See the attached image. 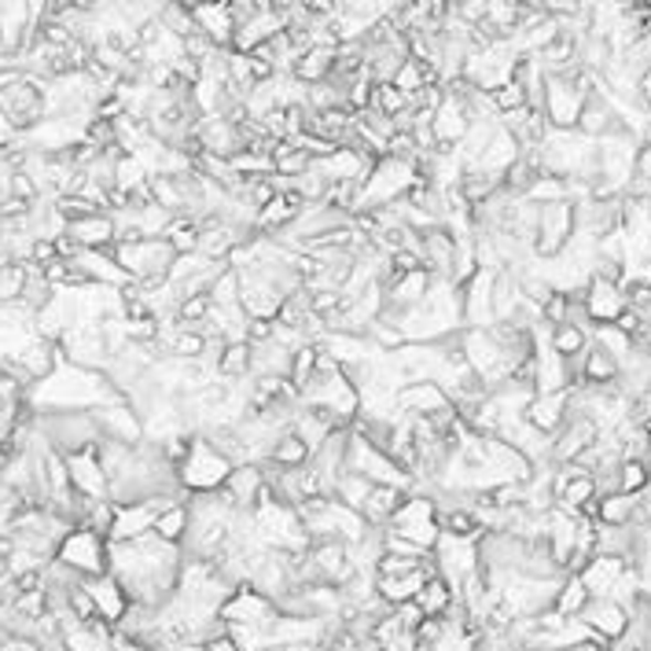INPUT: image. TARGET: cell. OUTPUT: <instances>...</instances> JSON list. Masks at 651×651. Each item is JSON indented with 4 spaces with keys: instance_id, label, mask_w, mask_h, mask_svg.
<instances>
[{
    "instance_id": "cell-1",
    "label": "cell",
    "mask_w": 651,
    "mask_h": 651,
    "mask_svg": "<svg viewBox=\"0 0 651 651\" xmlns=\"http://www.w3.org/2000/svg\"><path fill=\"white\" fill-rule=\"evenodd\" d=\"M232 468H236V463H232L225 452H217L203 435H195L192 452H188V460L177 468V479H181V490H188V497L217 493L221 485L228 482Z\"/></svg>"
},
{
    "instance_id": "cell-2",
    "label": "cell",
    "mask_w": 651,
    "mask_h": 651,
    "mask_svg": "<svg viewBox=\"0 0 651 651\" xmlns=\"http://www.w3.org/2000/svg\"><path fill=\"white\" fill-rule=\"evenodd\" d=\"M574 236H578V206H574V199H563V203L537 206L534 254H537L541 262L559 258V254L574 243Z\"/></svg>"
},
{
    "instance_id": "cell-3",
    "label": "cell",
    "mask_w": 651,
    "mask_h": 651,
    "mask_svg": "<svg viewBox=\"0 0 651 651\" xmlns=\"http://www.w3.org/2000/svg\"><path fill=\"white\" fill-rule=\"evenodd\" d=\"M55 563H63L66 570H74L85 581L104 578V574H110V541L77 526L63 537L60 552H55Z\"/></svg>"
},
{
    "instance_id": "cell-4",
    "label": "cell",
    "mask_w": 651,
    "mask_h": 651,
    "mask_svg": "<svg viewBox=\"0 0 651 651\" xmlns=\"http://www.w3.org/2000/svg\"><path fill=\"white\" fill-rule=\"evenodd\" d=\"M585 96L578 93V85L570 82V74H545V99H541V110H545L552 129H578Z\"/></svg>"
},
{
    "instance_id": "cell-5",
    "label": "cell",
    "mask_w": 651,
    "mask_h": 651,
    "mask_svg": "<svg viewBox=\"0 0 651 651\" xmlns=\"http://www.w3.org/2000/svg\"><path fill=\"white\" fill-rule=\"evenodd\" d=\"M71 463V490L77 497H93V501H110V479L104 471V463H99V452L96 446L85 449V452H74V457H66Z\"/></svg>"
},
{
    "instance_id": "cell-6",
    "label": "cell",
    "mask_w": 651,
    "mask_h": 651,
    "mask_svg": "<svg viewBox=\"0 0 651 651\" xmlns=\"http://www.w3.org/2000/svg\"><path fill=\"white\" fill-rule=\"evenodd\" d=\"M567 416H570V391H563V394H534L526 402V408H523V419L545 438H556L563 430V424H567Z\"/></svg>"
},
{
    "instance_id": "cell-7",
    "label": "cell",
    "mask_w": 651,
    "mask_h": 651,
    "mask_svg": "<svg viewBox=\"0 0 651 651\" xmlns=\"http://www.w3.org/2000/svg\"><path fill=\"white\" fill-rule=\"evenodd\" d=\"M581 622L596 640L618 644V640H626V633H629V607H622L618 600H593L589 607H585Z\"/></svg>"
},
{
    "instance_id": "cell-8",
    "label": "cell",
    "mask_w": 651,
    "mask_h": 651,
    "mask_svg": "<svg viewBox=\"0 0 651 651\" xmlns=\"http://www.w3.org/2000/svg\"><path fill=\"white\" fill-rule=\"evenodd\" d=\"M66 236H71L82 250H115L118 243V221L115 214H88L77 221H66Z\"/></svg>"
},
{
    "instance_id": "cell-9",
    "label": "cell",
    "mask_w": 651,
    "mask_h": 651,
    "mask_svg": "<svg viewBox=\"0 0 651 651\" xmlns=\"http://www.w3.org/2000/svg\"><path fill=\"white\" fill-rule=\"evenodd\" d=\"M184 8L192 11L195 30L217 44V49H232L236 41V22H232L228 4H195V0H184Z\"/></svg>"
},
{
    "instance_id": "cell-10",
    "label": "cell",
    "mask_w": 651,
    "mask_h": 651,
    "mask_svg": "<svg viewBox=\"0 0 651 651\" xmlns=\"http://www.w3.org/2000/svg\"><path fill=\"white\" fill-rule=\"evenodd\" d=\"M626 570H633L626 559H615V556H593L585 563V570L578 578L585 581V589H589L593 600H611V593L618 589V581L626 578Z\"/></svg>"
},
{
    "instance_id": "cell-11",
    "label": "cell",
    "mask_w": 651,
    "mask_h": 651,
    "mask_svg": "<svg viewBox=\"0 0 651 651\" xmlns=\"http://www.w3.org/2000/svg\"><path fill=\"white\" fill-rule=\"evenodd\" d=\"M585 309H589V320L596 328L615 324V320L626 313L622 287L607 284V280H589V287H585Z\"/></svg>"
},
{
    "instance_id": "cell-12",
    "label": "cell",
    "mask_w": 651,
    "mask_h": 651,
    "mask_svg": "<svg viewBox=\"0 0 651 651\" xmlns=\"http://www.w3.org/2000/svg\"><path fill=\"white\" fill-rule=\"evenodd\" d=\"M88 585V593H93V600H96V615L104 618L107 626H121L126 622V615H129V596L126 589L110 578V574H104V578H93V581H85Z\"/></svg>"
},
{
    "instance_id": "cell-13",
    "label": "cell",
    "mask_w": 651,
    "mask_h": 651,
    "mask_svg": "<svg viewBox=\"0 0 651 651\" xmlns=\"http://www.w3.org/2000/svg\"><path fill=\"white\" fill-rule=\"evenodd\" d=\"M519 154H523L519 140L504 126H497L493 140L485 143V151H482V159H479V166H474V170H482V173L497 177V181H504V173L519 162Z\"/></svg>"
},
{
    "instance_id": "cell-14",
    "label": "cell",
    "mask_w": 651,
    "mask_h": 651,
    "mask_svg": "<svg viewBox=\"0 0 651 651\" xmlns=\"http://www.w3.org/2000/svg\"><path fill=\"white\" fill-rule=\"evenodd\" d=\"M405 490H397V485H372L369 501L361 508V519L369 530H386L391 526V519L397 515V508L405 504Z\"/></svg>"
},
{
    "instance_id": "cell-15",
    "label": "cell",
    "mask_w": 651,
    "mask_h": 651,
    "mask_svg": "<svg viewBox=\"0 0 651 651\" xmlns=\"http://www.w3.org/2000/svg\"><path fill=\"white\" fill-rule=\"evenodd\" d=\"M331 71H335V49H306L302 55H298L291 77L298 85L317 88V85L331 82Z\"/></svg>"
},
{
    "instance_id": "cell-16",
    "label": "cell",
    "mask_w": 651,
    "mask_h": 651,
    "mask_svg": "<svg viewBox=\"0 0 651 651\" xmlns=\"http://www.w3.org/2000/svg\"><path fill=\"white\" fill-rule=\"evenodd\" d=\"M435 570H413V574H402V578H375V596H380L383 604L391 607H402V604H413L419 589L427 585V578Z\"/></svg>"
},
{
    "instance_id": "cell-17",
    "label": "cell",
    "mask_w": 651,
    "mask_h": 651,
    "mask_svg": "<svg viewBox=\"0 0 651 651\" xmlns=\"http://www.w3.org/2000/svg\"><path fill=\"white\" fill-rule=\"evenodd\" d=\"M313 460V449H309V441L302 435H295V430H287V435H280L273 441L269 449V468H280V471H298L306 468V463Z\"/></svg>"
},
{
    "instance_id": "cell-18",
    "label": "cell",
    "mask_w": 651,
    "mask_h": 651,
    "mask_svg": "<svg viewBox=\"0 0 651 651\" xmlns=\"http://www.w3.org/2000/svg\"><path fill=\"white\" fill-rule=\"evenodd\" d=\"M452 604H457V589L441 574H430L427 585L416 596V607L424 611V618H446L452 611Z\"/></svg>"
},
{
    "instance_id": "cell-19",
    "label": "cell",
    "mask_w": 651,
    "mask_h": 651,
    "mask_svg": "<svg viewBox=\"0 0 651 651\" xmlns=\"http://www.w3.org/2000/svg\"><path fill=\"white\" fill-rule=\"evenodd\" d=\"M545 339H548V350L556 353V357L567 361V364L581 361V353L589 350V342H593L589 331H581V328H574V324L548 328V331H545Z\"/></svg>"
},
{
    "instance_id": "cell-20",
    "label": "cell",
    "mask_w": 651,
    "mask_h": 651,
    "mask_svg": "<svg viewBox=\"0 0 651 651\" xmlns=\"http://www.w3.org/2000/svg\"><path fill=\"white\" fill-rule=\"evenodd\" d=\"M589 604H593V596H589V589H585V581L578 578V574H567L563 585H559V593H556L552 611H556L559 618H567V622H578Z\"/></svg>"
},
{
    "instance_id": "cell-21",
    "label": "cell",
    "mask_w": 651,
    "mask_h": 651,
    "mask_svg": "<svg viewBox=\"0 0 651 651\" xmlns=\"http://www.w3.org/2000/svg\"><path fill=\"white\" fill-rule=\"evenodd\" d=\"M633 512H637V497H626V493H607L596 501V523L607 530L633 526Z\"/></svg>"
},
{
    "instance_id": "cell-22",
    "label": "cell",
    "mask_w": 651,
    "mask_h": 651,
    "mask_svg": "<svg viewBox=\"0 0 651 651\" xmlns=\"http://www.w3.org/2000/svg\"><path fill=\"white\" fill-rule=\"evenodd\" d=\"M250 369H254V350L250 342H232V346H221V357H217V375L221 380H250Z\"/></svg>"
},
{
    "instance_id": "cell-23",
    "label": "cell",
    "mask_w": 651,
    "mask_h": 651,
    "mask_svg": "<svg viewBox=\"0 0 651 651\" xmlns=\"http://www.w3.org/2000/svg\"><path fill=\"white\" fill-rule=\"evenodd\" d=\"M188 526H192V512H188V501H177L173 508H166V512L154 519V534H159L162 541H170V545H184Z\"/></svg>"
},
{
    "instance_id": "cell-24",
    "label": "cell",
    "mask_w": 651,
    "mask_h": 651,
    "mask_svg": "<svg viewBox=\"0 0 651 651\" xmlns=\"http://www.w3.org/2000/svg\"><path fill=\"white\" fill-rule=\"evenodd\" d=\"M648 490H651L648 460H622V463H618V493L644 497Z\"/></svg>"
},
{
    "instance_id": "cell-25",
    "label": "cell",
    "mask_w": 651,
    "mask_h": 651,
    "mask_svg": "<svg viewBox=\"0 0 651 651\" xmlns=\"http://www.w3.org/2000/svg\"><path fill=\"white\" fill-rule=\"evenodd\" d=\"M210 309H214V302H210V295H188L184 302H181V309H177V324L199 331V328L206 324Z\"/></svg>"
},
{
    "instance_id": "cell-26",
    "label": "cell",
    "mask_w": 651,
    "mask_h": 651,
    "mask_svg": "<svg viewBox=\"0 0 651 651\" xmlns=\"http://www.w3.org/2000/svg\"><path fill=\"white\" fill-rule=\"evenodd\" d=\"M622 295H626V306L637 309V313L651 324V280H644V276H629V280L622 284Z\"/></svg>"
},
{
    "instance_id": "cell-27",
    "label": "cell",
    "mask_w": 651,
    "mask_h": 651,
    "mask_svg": "<svg viewBox=\"0 0 651 651\" xmlns=\"http://www.w3.org/2000/svg\"><path fill=\"white\" fill-rule=\"evenodd\" d=\"M633 184L651 188V140H640L637 166H633Z\"/></svg>"
},
{
    "instance_id": "cell-28",
    "label": "cell",
    "mask_w": 651,
    "mask_h": 651,
    "mask_svg": "<svg viewBox=\"0 0 651 651\" xmlns=\"http://www.w3.org/2000/svg\"><path fill=\"white\" fill-rule=\"evenodd\" d=\"M206 648H210V651H239L236 637H232L228 629H221V633L210 637V640H206Z\"/></svg>"
},
{
    "instance_id": "cell-29",
    "label": "cell",
    "mask_w": 651,
    "mask_h": 651,
    "mask_svg": "<svg viewBox=\"0 0 651 651\" xmlns=\"http://www.w3.org/2000/svg\"><path fill=\"white\" fill-rule=\"evenodd\" d=\"M637 96H640V104H644L651 110V71L640 74V82H637Z\"/></svg>"
},
{
    "instance_id": "cell-30",
    "label": "cell",
    "mask_w": 651,
    "mask_h": 651,
    "mask_svg": "<svg viewBox=\"0 0 651 651\" xmlns=\"http://www.w3.org/2000/svg\"><path fill=\"white\" fill-rule=\"evenodd\" d=\"M170 651H210L206 644H195V640H188V644H173Z\"/></svg>"
},
{
    "instance_id": "cell-31",
    "label": "cell",
    "mask_w": 651,
    "mask_h": 651,
    "mask_svg": "<svg viewBox=\"0 0 651 651\" xmlns=\"http://www.w3.org/2000/svg\"><path fill=\"white\" fill-rule=\"evenodd\" d=\"M648 474H651V457H648Z\"/></svg>"
},
{
    "instance_id": "cell-32",
    "label": "cell",
    "mask_w": 651,
    "mask_h": 651,
    "mask_svg": "<svg viewBox=\"0 0 651 651\" xmlns=\"http://www.w3.org/2000/svg\"><path fill=\"white\" fill-rule=\"evenodd\" d=\"M648 438H651V424H648Z\"/></svg>"
}]
</instances>
